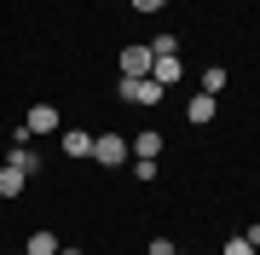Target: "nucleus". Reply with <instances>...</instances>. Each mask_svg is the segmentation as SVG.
<instances>
[{"instance_id": "nucleus-1", "label": "nucleus", "mask_w": 260, "mask_h": 255, "mask_svg": "<svg viewBox=\"0 0 260 255\" xmlns=\"http://www.w3.org/2000/svg\"><path fill=\"white\" fill-rule=\"evenodd\" d=\"M127 104H139V110H150V104H162V93L168 87L162 81H150V76H121V87H116Z\"/></svg>"}, {"instance_id": "nucleus-2", "label": "nucleus", "mask_w": 260, "mask_h": 255, "mask_svg": "<svg viewBox=\"0 0 260 255\" xmlns=\"http://www.w3.org/2000/svg\"><path fill=\"white\" fill-rule=\"evenodd\" d=\"M127 157H133V151H127L121 133H93V162H99V168H121Z\"/></svg>"}, {"instance_id": "nucleus-3", "label": "nucleus", "mask_w": 260, "mask_h": 255, "mask_svg": "<svg viewBox=\"0 0 260 255\" xmlns=\"http://www.w3.org/2000/svg\"><path fill=\"white\" fill-rule=\"evenodd\" d=\"M150 64H156V52H150L145 41H133V47H121V76H150Z\"/></svg>"}, {"instance_id": "nucleus-4", "label": "nucleus", "mask_w": 260, "mask_h": 255, "mask_svg": "<svg viewBox=\"0 0 260 255\" xmlns=\"http://www.w3.org/2000/svg\"><path fill=\"white\" fill-rule=\"evenodd\" d=\"M185 116H191L197 128H203V122H214V93H191V99H185Z\"/></svg>"}, {"instance_id": "nucleus-5", "label": "nucleus", "mask_w": 260, "mask_h": 255, "mask_svg": "<svg viewBox=\"0 0 260 255\" xmlns=\"http://www.w3.org/2000/svg\"><path fill=\"white\" fill-rule=\"evenodd\" d=\"M64 157H93V133H87V128H70L64 133Z\"/></svg>"}, {"instance_id": "nucleus-6", "label": "nucleus", "mask_w": 260, "mask_h": 255, "mask_svg": "<svg viewBox=\"0 0 260 255\" xmlns=\"http://www.w3.org/2000/svg\"><path fill=\"white\" fill-rule=\"evenodd\" d=\"M58 249H64V244H58L47 226H41V232H29V244H23V255H58Z\"/></svg>"}, {"instance_id": "nucleus-7", "label": "nucleus", "mask_w": 260, "mask_h": 255, "mask_svg": "<svg viewBox=\"0 0 260 255\" xmlns=\"http://www.w3.org/2000/svg\"><path fill=\"white\" fill-rule=\"evenodd\" d=\"M127 151H133V157H162V133H156V128H145L139 139L127 145Z\"/></svg>"}, {"instance_id": "nucleus-8", "label": "nucleus", "mask_w": 260, "mask_h": 255, "mask_svg": "<svg viewBox=\"0 0 260 255\" xmlns=\"http://www.w3.org/2000/svg\"><path fill=\"white\" fill-rule=\"evenodd\" d=\"M150 81H179V52H168V58H156V64H150Z\"/></svg>"}, {"instance_id": "nucleus-9", "label": "nucleus", "mask_w": 260, "mask_h": 255, "mask_svg": "<svg viewBox=\"0 0 260 255\" xmlns=\"http://www.w3.org/2000/svg\"><path fill=\"white\" fill-rule=\"evenodd\" d=\"M225 87H232V76H225V64H208V70H203V93H214V99H220Z\"/></svg>"}, {"instance_id": "nucleus-10", "label": "nucleus", "mask_w": 260, "mask_h": 255, "mask_svg": "<svg viewBox=\"0 0 260 255\" xmlns=\"http://www.w3.org/2000/svg\"><path fill=\"white\" fill-rule=\"evenodd\" d=\"M23 168H12V162H6V168H0V197H18V191H23Z\"/></svg>"}, {"instance_id": "nucleus-11", "label": "nucleus", "mask_w": 260, "mask_h": 255, "mask_svg": "<svg viewBox=\"0 0 260 255\" xmlns=\"http://www.w3.org/2000/svg\"><path fill=\"white\" fill-rule=\"evenodd\" d=\"M12 168H23V174H41V157L29 151V145H12Z\"/></svg>"}, {"instance_id": "nucleus-12", "label": "nucleus", "mask_w": 260, "mask_h": 255, "mask_svg": "<svg viewBox=\"0 0 260 255\" xmlns=\"http://www.w3.org/2000/svg\"><path fill=\"white\" fill-rule=\"evenodd\" d=\"M127 162H133V174H139V180H156V174H162L156 157H127Z\"/></svg>"}, {"instance_id": "nucleus-13", "label": "nucleus", "mask_w": 260, "mask_h": 255, "mask_svg": "<svg viewBox=\"0 0 260 255\" xmlns=\"http://www.w3.org/2000/svg\"><path fill=\"white\" fill-rule=\"evenodd\" d=\"M150 52H156V58H168V52H179V35H156V41H150Z\"/></svg>"}, {"instance_id": "nucleus-14", "label": "nucleus", "mask_w": 260, "mask_h": 255, "mask_svg": "<svg viewBox=\"0 0 260 255\" xmlns=\"http://www.w3.org/2000/svg\"><path fill=\"white\" fill-rule=\"evenodd\" d=\"M220 255H254V244H249V238L237 232V238H225V249H220Z\"/></svg>"}, {"instance_id": "nucleus-15", "label": "nucleus", "mask_w": 260, "mask_h": 255, "mask_svg": "<svg viewBox=\"0 0 260 255\" xmlns=\"http://www.w3.org/2000/svg\"><path fill=\"white\" fill-rule=\"evenodd\" d=\"M150 255H179V249H174V238H150Z\"/></svg>"}, {"instance_id": "nucleus-16", "label": "nucleus", "mask_w": 260, "mask_h": 255, "mask_svg": "<svg viewBox=\"0 0 260 255\" xmlns=\"http://www.w3.org/2000/svg\"><path fill=\"white\" fill-rule=\"evenodd\" d=\"M168 0H133V12H162Z\"/></svg>"}, {"instance_id": "nucleus-17", "label": "nucleus", "mask_w": 260, "mask_h": 255, "mask_svg": "<svg viewBox=\"0 0 260 255\" xmlns=\"http://www.w3.org/2000/svg\"><path fill=\"white\" fill-rule=\"evenodd\" d=\"M243 238H249V244L260 249V220H254V226H243Z\"/></svg>"}, {"instance_id": "nucleus-18", "label": "nucleus", "mask_w": 260, "mask_h": 255, "mask_svg": "<svg viewBox=\"0 0 260 255\" xmlns=\"http://www.w3.org/2000/svg\"><path fill=\"white\" fill-rule=\"evenodd\" d=\"M58 255H81V249H58Z\"/></svg>"}, {"instance_id": "nucleus-19", "label": "nucleus", "mask_w": 260, "mask_h": 255, "mask_svg": "<svg viewBox=\"0 0 260 255\" xmlns=\"http://www.w3.org/2000/svg\"><path fill=\"white\" fill-rule=\"evenodd\" d=\"M18 255H23V249H18Z\"/></svg>"}]
</instances>
